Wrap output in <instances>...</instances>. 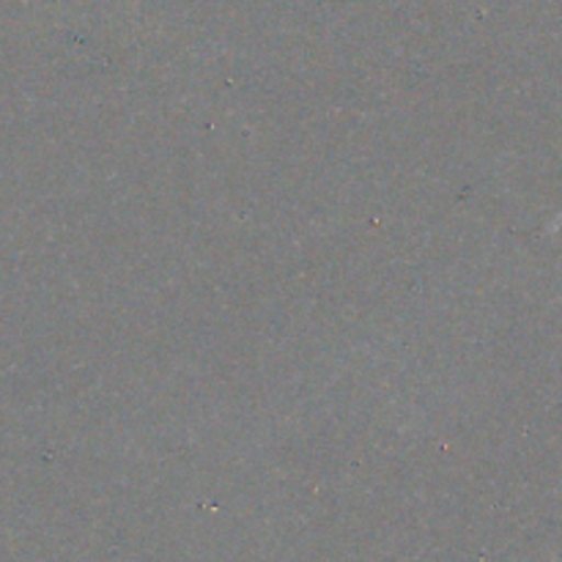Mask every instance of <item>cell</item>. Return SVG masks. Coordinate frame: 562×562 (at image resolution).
Returning a JSON list of instances; mask_svg holds the SVG:
<instances>
[{"label": "cell", "mask_w": 562, "mask_h": 562, "mask_svg": "<svg viewBox=\"0 0 562 562\" xmlns=\"http://www.w3.org/2000/svg\"><path fill=\"white\" fill-rule=\"evenodd\" d=\"M558 228H562V212H560V217H558V220H554V223H552V225H549V231H558Z\"/></svg>", "instance_id": "1"}]
</instances>
